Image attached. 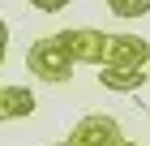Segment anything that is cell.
I'll return each instance as SVG.
<instances>
[{
  "label": "cell",
  "mask_w": 150,
  "mask_h": 146,
  "mask_svg": "<svg viewBox=\"0 0 150 146\" xmlns=\"http://www.w3.org/2000/svg\"><path fill=\"white\" fill-rule=\"evenodd\" d=\"M150 78V69H137V73H125V69H99V82H103L107 90H116V95H133V90H142Z\"/></svg>",
  "instance_id": "8992f818"
},
{
  "label": "cell",
  "mask_w": 150,
  "mask_h": 146,
  "mask_svg": "<svg viewBox=\"0 0 150 146\" xmlns=\"http://www.w3.org/2000/svg\"><path fill=\"white\" fill-rule=\"evenodd\" d=\"M112 13L116 17H142V13H150V4H120V0H112Z\"/></svg>",
  "instance_id": "52a82bcc"
},
{
  "label": "cell",
  "mask_w": 150,
  "mask_h": 146,
  "mask_svg": "<svg viewBox=\"0 0 150 146\" xmlns=\"http://www.w3.org/2000/svg\"><path fill=\"white\" fill-rule=\"evenodd\" d=\"M56 146H73V142H56Z\"/></svg>",
  "instance_id": "30bf717a"
},
{
  "label": "cell",
  "mask_w": 150,
  "mask_h": 146,
  "mask_svg": "<svg viewBox=\"0 0 150 146\" xmlns=\"http://www.w3.org/2000/svg\"><path fill=\"white\" fill-rule=\"evenodd\" d=\"M30 112H35V95L26 86H0V120H17Z\"/></svg>",
  "instance_id": "5b68a950"
},
{
  "label": "cell",
  "mask_w": 150,
  "mask_h": 146,
  "mask_svg": "<svg viewBox=\"0 0 150 146\" xmlns=\"http://www.w3.org/2000/svg\"><path fill=\"white\" fill-rule=\"evenodd\" d=\"M116 146H137V142H129V137H125V142H116Z\"/></svg>",
  "instance_id": "9c48e42d"
},
{
  "label": "cell",
  "mask_w": 150,
  "mask_h": 146,
  "mask_svg": "<svg viewBox=\"0 0 150 146\" xmlns=\"http://www.w3.org/2000/svg\"><path fill=\"white\" fill-rule=\"evenodd\" d=\"M60 43L73 56V65H103V52H107V34L103 30H81V26H73V30H60Z\"/></svg>",
  "instance_id": "3957f363"
},
{
  "label": "cell",
  "mask_w": 150,
  "mask_h": 146,
  "mask_svg": "<svg viewBox=\"0 0 150 146\" xmlns=\"http://www.w3.org/2000/svg\"><path fill=\"white\" fill-rule=\"evenodd\" d=\"M73 146H116V142H125V133H120V125L112 120V116L103 112H94L86 116V120H77V129L69 133Z\"/></svg>",
  "instance_id": "277c9868"
},
{
  "label": "cell",
  "mask_w": 150,
  "mask_h": 146,
  "mask_svg": "<svg viewBox=\"0 0 150 146\" xmlns=\"http://www.w3.org/2000/svg\"><path fill=\"white\" fill-rule=\"evenodd\" d=\"M4 47H9V26L0 22V65H4Z\"/></svg>",
  "instance_id": "ba28073f"
},
{
  "label": "cell",
  "mask_w": 150,
  "mask_h": 146,
  "mask_svg": "<svg viewBox=\"0 0 150 146\" xmlns=\"http://www.w3.org/2000/svg\"><path fill=\"white\" fill-rule=\"evenodd\" d=\"M26 65H30V73H35L39 82H47V86H60V82L73 78V56L64 52V43H60V34H43V39H35L30 43V52H26Z\"/></svg>",
  "instance_id": "6da1fadb"
},
{
  "label": "cell",
  "mask_w": 150,
  "mask_h": 146,
  "mask_svg": "<svg viewBox=\"0 0 150 146\" xmlns=\"http://www.w3.org/2000/svg\"><path fill=\"white\" fill-rule=\"evenodd\" d=\"M150 65V43L142 34H107V52H103V69H125L137 73Z\"/></svg>",
  "instance_id": "7a4b0ae2"
}]
</instances>
